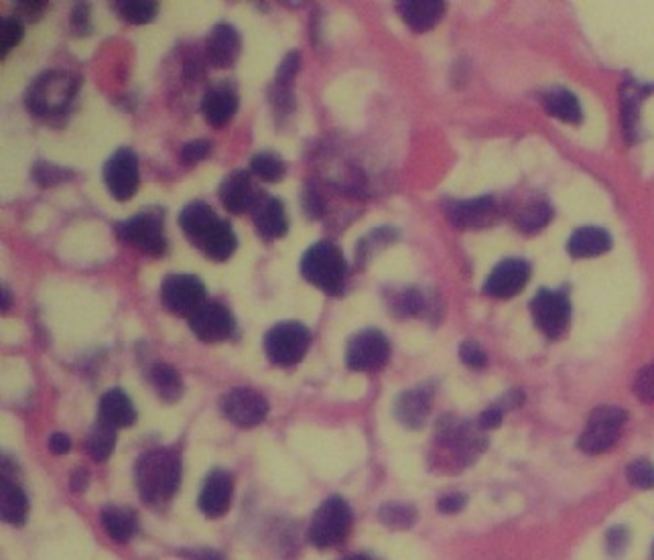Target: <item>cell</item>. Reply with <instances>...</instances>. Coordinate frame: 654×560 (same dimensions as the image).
Returning <instances> with one entry per match:
<instances>
[{
	"instance_id": "cell-1",
	"label": "cell",
	"mask_w": 654,
	"mask_h": 560,
	"mask_svg": "<svg viewBox=\"0 0 654 560\" xmlns=\"http://www.w3.org/2000/svg\"><path fill=\"white\" fill-rule=\"evenodd\" d=\"M139 494L149 506H165L177 492L181 481V459L171 449L145 453L135 467Z\"/></svg>"
},
{
	"instance_id": "cell-2",
	"label": "cell",
	"mask_w": 654,
	"mask_h": 560,
	"mask_svg": "<svg viewBox=\"0 0 654 560\" xmlns=\"http://www.w3.org/2000/svg\"><path fill=\"white\" fill-rule=\"evenodd\" d=\"M299 268L309 285L327 295H340L346 287L348 264L344 252L332 242L313 244L303 254Z\"/></svg>"
},
{
	"instance_id": "cell-3",
	"label": "cell",
	"mask_w": 654,
	"mask_h": 560,
	"mask_svg": "<svg viewBox=\"0 0 654 560\" xmlns=\"http://www.w3.org/2000/svg\"><path fill=\"white\" fill-rule=\"evenodd\" d=\"M80 80L65 72H47L33 82L27 92V108L35 116H53L70 106L78 92Z\"/></svg>"
},
{
	"instance_id": "cell-4",
	"label": "cell",
	"mask_w": 654,
	"mask_h": 560,
	"mask_svg": "<svg viewBox=\"0 0 654 560\" xmlns=\"http://www.w3.org/2000/svg\"><path fill=\"white\" fill-rule=\"evenodd\" d=\"M352 526V510L340 496L327 498L313 514L309 524V540L317 548H334L342 544Z\"/></svg>"
},
{
	"instance_id": "cell-5",
	"label": "cell",
	"mask_w": 654,
	"mask_h": 560,
	"mask_svg": "<svg viewBox=\"0 0 654 560\" xmlns=\"http://www.w3.org/2000/svg\"><path fill=\"white\" fill-rule=\"evenodd\" d=\"M311 345V331L299 321H281L265 335L267 358L283 368L299 364Z\"/></svg>"
},
{
	"instance_id": "cell-6",
	"label": "cell",
	"mask_w": 654,
	"mask_h": 560,
	"mask_svg": "<svg viewBox=\"0 0 654 560\" xmlns=\"http://www.w3.org/2000/svg\"><path fill=\"white\" fill-rule=\"evenodd\" d=\"M626 410L618 406H600L590 414L587 427L579 439V449L587 455H602L610 451L626 425Z\"/></svg>"
},
{
	"instance_id": "cell-7",
	"label": "cell",
	"mask_w": 654,
	"mask_h": 560,
	"mask_svg": "<svg viewBox=\"0 0 654 560\" xmlns=\"http://www.w3.org/2000/svg\"><path fill=\"white\" fill-rule=\"evenodd\" d=\"M161 303L173 315L189 319L206 303V285L195 274H169L161 285Z\"/></svg>"
},
{
	"instance_id": "cell-8",
	"label": "cell",
	"mask_w": 654,
	"mask_h": 560,
	"mask_svg": "<svg viewBox=\"0 0 654 560\" xmlns=\"http://www.w3.org/2000/svg\"><path fill=\"white\" fill-rule=\"evenodd\" d=\"M390 358V343L378 329H362L346 345V366L352 372H376Z\"/></svg>"
},
{
	"instance_id": "cell-9",
	"label": "cell",
	"mask_w": 654,
	"mask_h": 560,
	"mask_svg": "<svg viewBox=\"0 0 654 560\" xmlns=\"http://www.w3.org/2000/svg\"><path fill=\"white\" fill-rule=\"evenodd\" d=\"M118 238L149 256H163L167 240L163 234V220L155 212L139 214L118 224Z\"/></svg>"
},
{
	"instance_id": "cell-10",
	"label": "cell",
	"mask_w": 654,
	"mask_h": 560,
	"mask_svg": "<svg viewBox=\"0 0 654 560\" xmlns=\"http://www.w3.org/2000/svg\"><path fill=\"white\" fill-rule=\"evenodd\" d=\"M104 183L118 201H128L139 189V159L130 149H118L104 165Z\"/></svg>"
},
{
	"instance_id": "cell-11",
	"label": "cell",
	"mask_w": 654,
	"mask_h": 560,
	"mask_svg": "<svg viewBox=\"0 0 654 560\" xmlns=\"http://www.w3.org/2000/svg\"><path fill=\"white\" fill-rule=\"evenodd\" d=\"M222 412L232 425L250 429L263 423L269 414V402L250 388H234L222 398Z\"/></svg>"
},
{
	"instance_id": "cell-12",
	"label": "cell",
	"mask_w": 654,
	"mask_h": 560,
	"mask_svg": "<svg viewBox=\"0 0 654 560\" xmlns=\"http://www.w3.org/2000/svg\"><path fill=\"white\" fill-rule=\"evenodd\" d=\"M232 313L216 301H206L198 311L189 317V327L200 341L220 343L234 333Z\"/></svg>"
},
{
	"instance_id": "cell-13",
	"label": "cell",
	"mask_w": 654,
	"mask_h": 560,
	"mask_svg": "<svg viewBox=\"0 0 654 560\" xmlns=\"http://www.w3.org/2000/svg\"><path fill=\"white\" fill-rule=\"evenodd\" d=\"M571 307L563 293L555 291H539L533 301V319L537 327L551 339H559L569 327Z\"/></svg>"
},
{
	"instance_id": "cell-14",
	"label": "cell",
	"mask_w": 654,
	"mask_h": 560,
	"mask_svg": "<svg viewBox=\"0 0 654 560\" xmlns=\"http://www.w3.org/2000/svg\"><path fill=\"white\" fill-rule=\"evenodd\" d=\"M531 278V266L525 260L510 258L500 262L488 276L484 291L494 299H510L518 295Z\"/></svg>"
},
{
	"instance_id": "cell-15",
	"label": "cell",
	"mask_w": 654,
	"mask_h": 560,
	"mask_svg": "<svg viewBox=\"0 0 654 560\" xmlns=\"http://www.w3.org/2000/svg\"><path fill=\"white\" fill-rule=\"evenodd\" d=\"M443 212L447 220L460 230H476L488 226L494 218L496 203L490 197L468 199V201H447Z\"/></svg>"
},
{
	"instance_id": "cell-16",
	"label": "cell",
	"mask_w": 654,
	"mask_h": 560,
	"mask_svg": "<svg viewBox=\"0 0 654 560\" xmlns=\"http://www.w3.org/2000/svg\"><path fill=\"white\" fill-rule=\"evenodd\" d=\"M232 494H234V481L232 475L224 469H214L200 492V510L208 518H222L232 504Z\"/></svg>"
},
{
	"instance_id": "cell-17",
	"label": "cell",
	"mask_w": 654,
	"mask_h": 560,
	"mask_svg": "<svg viewBox=\"0 0 654 560\" xmlns=\"http://www.w3.org/2000/svg\"><path fill=\"white\" fill-rule=\"evenodd\" d=\"M252 220H254L256 232L265 240L283 238L289 230V220H287L283 201L277 197H271V195L260 193V197L256 199V203L252 207Z\"/></svg>"
},
{
	"instance_id": "cell-18",
	"label": "cell",
	"mask_w": 654,
	"mask_h": 560,
	"mask_svg": "<svg viewBox=\"0 0 654 560\" xmlns=\"http://www.w3.org/2000/svg\"><path fill=\"white\" fill-rule=\"evenodd\" d=\"M260 191L254 187L250 173L234 171L230 173L220 185V199L230 214H244L252 212Z\"/></svg>"
},
{
	"instance_id": "cell-19",
	"label": "cell",
	"mask_w": 654,
	"mask_h": 560,
	"mask_svg": "<svg viewBox=\"0 0 654 560\" xmlns=\"http://www.w3.org/2000/svg\"><path fill=\"white\" fill-rule=\"evenodd\" d=\"M240 35L232 25H216L208 37L206 43V57L210 61V65L218 67V69H228L236 63L238 55H240Z\"/></svg>"
},
{
	"instance_id": "cell-20",
	"label": "cell",
	"mask_w": 654,
	"mask_h": 560,
	"mask_svg": "<svg viewBox=\"0 0 654 560\" xmlns=\"http://www.w3.org/2000/svg\"><path fill=\"white\" fill-rule=\"evenodd\" d=\"M98 418L102 425H108L112 429H126L130 425H135L137 410L133 406V400L128 398L124 390L112 388L100 398Z\"/></svg>"
},
{
	"instance_id": "cell-21",
	"label": "cell",
	"mask_w": 654,
	"mask_h": 560,
	"mask_svg": "<svg viewBox=\"0 0 654 560\" xmlns=\"http://www.w3.org/2000/svg\"><path fill=\"white\" fill-rule=\"evenodd\" d=\"M397 9L405 25L415 33L431 31L445 15V5L441 0H405Z\"/></svg>"
},
{
	"instance_id": "cell-22",
	"label": "cell",
	"mask_w": 654,
	"mask_h": 560,
	"mask_svg": "<svg viewBox=\"0 0 654 560\" xmlns=\"http://www.w3.org/2000/svg\"><path fill=\"white\" fill-rule=\"evenodd\" d=\"M431 410V394L425 388L407 390L397 398L395 414L407 429H421Z\"/></svg>"
},
{
	"instance_id": "cell-23",
	"label": "cell",
	"mask_w": 654,
	"mask_h": 560,
	"mask_svg": "<svg viewBox=\"0 0 654 560\" xmlns=\"http://www.w3.org/2000/svg\"><path fill=\"white\" fill-rule=\"evenodd\" d=\"M218 220L220 218L214 214V209L204 201L187 203L179 214V226L193 244H198Z\"/></svg>"
},
{
	"instance_id": "cell-24",
	"label": "cell",
	"mask_w": 654,
	"mask_h": 560,
	"mask_svg": "<svg viewBox=\"0 0 654 560\" xmlns=\"http://www.w3.org/2000/svg\"><path fill=\"white\" fill-rule=\"evenodd\" d=\"M202 110H204V116L206 120L216 126V128H222L226 126L236 110H238V96L232 88L228 86H218V88H212L206 98H204V104H202Z\"/></svg>"
},
{
	"instance_id": "cell-25",
	"label": "cell",
	"mask_w": 654,
	"mask_h": 560,
	"mask_svg": "<svg viewBox=\"0 0 654 560\" xmlns=\"http://www.w3.org/2000/svg\"><path fill=\"white\" fill-rule=\"evenodd\" d=\"M612 248V238L606 230L602 228H579L571 234L567 250L575 258H590V256H600Z\"/></svg>"
},
{
	"instance_id": "cell-26",
	"label": "cell",
	"mask_w": 654,
	"mask_h": 560,
	"mask_svg": "<svg viewBox=\"0 0 654 560\" xmlns=\"http://www.w3.org/2000/svg\"><path fill=\"white\" fill-rule=\"evenodd\" d=\"M195 246H198L208 258H212L216 262H224L236 252L238 240H236V234L230 228V224L224 220H218L210 228V232Z\"/></svg>"
},
{
	"instance_id": "cell-27",
	"label": "cell",
	"mask_w": 654,
	"mask_h": 560,
	"mask_svg": "<svg viewBox=\"0 0 654 560\" xmlns=\"http://www.w3.org/2000/svg\"><path fill=\"white\" fill-rule=\"evenodd\" d=\"M0 512H3V522H9L13 526H23L27 520V512H29L27 496L17 483H13L9 479H3Z\"/></svg>"
},
{
	"instance_id": "cell-28",
	"label": "cell",
	"mask_w": 654,
	"mask_h": 560,
	"mask_svg": "<svg viewBox=\"0 0 654 560\" xmlns=\"http://www.w3.org/2000/svg\"><path fill=\"white\" fill-rule=\"evenodd\" d=\"M543 106L545 110L563 122L569 124H579L581 122V106L579 100L575 98L573 92L565 88H555L543 94Z\"/></svg>"
},
{
	"instance_id": "cell-29",
	"label": "cell",
	"mask_w": 654,
	"mask_h": 560,
	"mask_svg": "<svg viewBox=\"0 0 654 560\" xmlns=\"http://www.w3.org/2000/svg\"><path fill=\"white\" fill-rule=\"evenodd\" d=\"M102 526L114 542H126L137 530V516L128 508H106L102 512Z\"/></svg>"
},
{
	"instance_id": "cell-30",
	"label": "cell",
	"mask_w": 654,
	"mask_h": 560,
	"mask_svg": "<svg viewBox=\"0 0 654 560\" xmlns=\"http://www.w3.org/2000/svg\"><path fill=\"white\" fill-rule=\"evenodd\" d=\"M151 384L163 402H177L183 396V380L169 364H157L151 370Z\"/></svg>"
},
{
	"instance_id": "cell-31",
	"label": "cell",
	"mask_w": 654,
	"mask_h": 560,
	"mask_svg": "<svg viewBox=\"0 0 654 560\" xmlns=\"http://www.w3.org/2000/svg\"><path fill=\"white\" fill-rule=\"evenodd\" d=\"M116 445V429L102 425L98 420V425L90 431L88 439H86V451L94 461H106Z\"/></svg>"
},
{
	"instance_id": "cell-32",
	"label": "cell",
	"mask_w": 654,
	"mask_h": 560,
	"mask_svg": "<svg viewBox=\"0 0 654 560\" xmlns=\"http://www.w3.org/2000/svg\"><path fill=\"white\" fill-rule=\"evenodd\" d=\"M551 218H553L551 205L545 201H535L522 209L520 216L516 218V226L520 232L535 234V232L543 230L551 222Z\"/></svg>"
},
{
	"instance_id": "cell-33",
	"label": "cell",
	"mask_w": 654,
	"mask_h": 560,
	"mask_svg": "<svg viewBox=\"0 0 654 560\" xmlns=\"http://www.w3.org/2000/svg\"><path fill=\"white\" fill-rule=\"evenodd\" d=\"M250 171L267 183H279L287 173V165L275 153H258L250 159Z\"/></svg>"
},
{
	"instance_id": "cell-34",
	"label": "cell",
	"mask_w": 654,
	"mask_h": 560,
	"mask_svg": "<svg viewBox=\"0 0 654 560\" xmlns=\"http://www.w3.org/2000/svg\"><path fill=\"white\" fill-rule=\"evenodd\" d=\"M116 9L118 15L130 25H147L159 13V5L153 0H120V3H116Z\"/></svg>"
},
{
	"instance_id": "cell-35",
	"label": "cell",
	"mask_w": 654,
	"mask_h": 560,
	"mask_svg": "<svg viewBox=\"0 0 654 560\" xmlns=\"http://www.w3.org/2000/svg\"><path fill=\"white\" fill-rule=\"evenodd\" d=\"M392 315L397 317H415L421 315L425 309V297L417 289H405L395 295V299L388 301Z\"/></svg>"
},
{
	"instance_id": "cell-36",
	"label": "cell",
	"mask_w": 654,
	"mask_h": 560,
	"mask_svg": "<svg viewBox=\"0 0 654 560\" xmlns=\"http://www.w3.org/2000/svg\"><path fill=\"white\" fill-rule=\"evenodd\" d=\"M644 96H646V90L642 86H636L634 82H628L622 88V124L630 138H632V130L636 128V110Z\"/></svg>"
},
{
	"instance_id": "cell-37",
	"label": "cell",
	"mask_w": 654,
	"mask_h": 560,
	"mask_svg": "<svg viewBox=\"0 0 654 560\" xmlns=\"http://www.w3.org/2000/svg\"><path fill=\"white\" fill-rule=\"evenodd\" d=\"M33 181L41 187H53V185H59L63 181H68L72 177V171L68 169H63V167H57L49 161H37L33 165Z\"/></svg>"
},
{
	"instance_id": "cell-38",
	"label": "cell",
	"mask_w": 654,
	"mask_h": 560,
	"mask_svg": "<svg viewBox=\"0 0 654 560\" xmlns=\"http://www.w3.org/2000/svg\"><path fill=\"white\" fill-rule=\"evenodd\" d=\"M395 238H397V232H395V230H390V228L374 230L372 234H368L366 238H362L360 244H358V264L362 266L368 258H372V254H374L378 248H384L386 244L395 242Z\"/></svg>"
},
{
	"instance_id": "cell-39",
	"label": "cell",
	"mask_w": 654,
	"mask_h": 560,
	"mask_svg": "<svg viewBox=\"0 0 654 560\" xmlns=\"http://www.w3.org/2000/svg\"><path fill=\"white\" fill-rule=\"evenodd\" d=\"M380 520L388 526V528H409L413 526L417 512L411 506H403V504H388L380 508Z\"/></svg>"
},
{
	"instance_id": "cell-40",
	"label": "cell",
	"mask_w": 654,
	"mask_h": 560,
	"mask_svg": "<svg viewBox=\"0 0 654 560\" xmlns=\"http://www.w3.org/2000/svg\"><path fill=\"white\" fill-rule=\"evenodd\" d=\"M23 39V23L17 17H9L0 21V57H7L11 49H15Z\"/></svg>"
},
{
	"instance_id": "cell-41",
	"label": "cell",
	"mask_w": 654,
	"mask_h": 560,
	"mask_svg": "<svg viewBox=\"0 0 654 560\" xmlns=\"http://www.w3.org/2000/svg\"><path fill=\"white\" fill-rule=\"evenodd\" d=\"M628 481L638 489L654 487V463L648 459H638L628 467Z\"/></svg>"
},
{
	"instance_id": "cell-42",
	"label": "cell",
	"mask_w": 654,
	"mask_h": 560,
	"mask_svg": "<svg viewBox=\"0 0 654 560\" xmlns=\"http://www.w3.org/2000/svg\"><path fill=\"white\" fill-rule=\"evenodd\" d=\"M299 67H301V53L299 51H289L279 69H277V86H285V88H291L293 82H295V76L299 74Z\"/></svg>"
},
{
	"instance_id": "cell-43",
	"label": "cell",
	"mask_w": 654,
	"mask_h": 560,
	"mask_svg": "<svg viewBox=\"0 0 654 560\" xmlns=\"http://www.w3.org/2000/svg\"><path fill=\"white\" fill-rule=\"evenodd\" d=\"M212 153V145H210V140H204V138H198V140H191V143H187L181 153H179V159L183 165L191 167L195 163H200L204 161L208 155Z\"/></svg>"
},
{
	"instance_id": "cell-44",
	"label": "cell",
	"mask_w": 654,
	"mask_h": 560,
	"mask_svg": "<svg viewBox=\"0 0 654 560\" xmlns=\"http://www.w3.org/2000/svg\"><path fill=\"white\" fill-rule=\"evenodd\" d=\"M632 388L640 400L654 402V362L636 374Z\"/></svg>"
},
{
	"instance_id": "cell-45",
	"label": "cell",
	"mask_w": 654,
	"mask_h": 560,
	"mask_svg": "<svg viewBox=\"0 0 654 560\" xmlns=\"http://www.w3.org/2000/svg\"><path fill=\"white\" fill-rule=\"evenodd\" d=\"M301 205H303V212L307 214L309 220H319L323 216V212H325V201H323L321 193L311 185H307L303 189Z\"/></svg>"
},
{
	"instance_id": "cell-46",
	"label": "cell",
	"mask_w": 654,
	"mask_h": 560,
	"mask_svg": "<svg viewBox=\"0 0 654 560\" xmlns=\"http://www.w3.org/2000/svg\"><path fill=\"white\" fill-rule=\"evenodd\" d=\"M460 360L470 366V368H484L488 364V358H486V352L484 349L476 343V341H466L460 345Z\"/></svg>"
},
{
	"instance_id": "cell-47",
	"label": "cell",
	"mask_w": 654,
	"mask_h": 560,
	"mask_svg": "<svg viewBox=\"0 0 654 560\" xmlns=\"http://www.w3.org/2000/svg\"><path fill=\"white\" fill-rule=\"evenodd\" d=\"M47 9L45 0H23V3H17V19L27 21V23H37Z\"/></svg>"
},
{
	"instance_id": "cell-48",
	"label": "cell",
	"mask_w": 654,
	"mask_h": 560,
	"mask_svg": "<svg viewBox=\"0 0 654 560\" xmlns=\"http://www.w3.org/2000/svg\"><path fill=\"white\" fill-rule=\"evenodd\" d=\"M70 23H72V29L76 35H88L92 33V23H90V5H76L74 11H72V17H70Z\"/></svg>"
},
{
	"instance_id": "cell-49",
	"label": "cell",
	"mask_w": 654,
	"mask_h": 560,
	"mask_svg": "<svg viewBox=\"0 0 654 560\" xmlns=\"http://www.w3.org/2000/svg\"><path fill=\"white\" fill-rule=\"evenodd\" d=\"M628 530L624 528V526H616V528H612L610 532H608V536H606V540H608V550L614 554V556H618L622 550H626V546H628Z\"/></svg>"
},
{
	"instance_id": "cell-50",
	"label": "cell",
	"mask_w": 654,
	"mask_h": 560,
	"mask_svg": "<svg viewBox=\"0 0 654 560\" xmlns=\"http://www.w3.org/2000/svg\"><path fill=\"white\" fill-rule=\"evenodd\" d=\"M277 110H287L291 112L295 108V94H293V88H285V86H277L273 88V94H271Z\"/></svg>"
},
{
	"instance_id": "cell-51",
	"label": "cell",
	"mask_w": 654,
	"mask_h": 560,
	"mask_svg": "<svg viewBox=\"0 0 654 560\" xmlns=\"http://www.w3.org/2000/svg\"><path fill=\"white\" fill-rule=\"evenodd\" d=\"M466 504H468L466 496H462V494H447V496H443L439 500L437 506H439V512L441 514H457V512L466 508Z\"/></svg>"
},
{
	"instance_id": "cell-52",
	"label": "cell",
	"mask_w": 654,
	"mask_h": 560,
	"mask_svg": "<svg viewBox=\"0 0 654 560\" xmlns=\"http://www.w3.org/2000/svg\"><path fill=\"white\" fill-rule=\"evenodd\" d=\"M502 423V408L500 406H492L488 410H484L478 418V425L482 431H492L498 429Z\"/></svg>"
},
{
	"instance_id": "cell-53",
	"label": "cell",
	"mask_w": 654,
	"mask_h": 560,
	"mask_svg": "<svg viewBox=\"0 0 654 560\" xmlns=\"http://www.w3.org/2000/svg\"><path fill=\"white\" fill-rule=\"evenodd\" d=\"M72 449V441L68 435H63V433H53L51 439H49V451L53 455H65Z\"/></svg>"
},
{
	"instance_id": "cell-54",
	"label": "cell",
	"mask_w": 654,
	"mask_h": 560,
	"mask_svg": "<svg viewBox=\"0 0 654 560\" xmlns=\"http://www.w3.org/2000/svg\"><path fill=\"white\" fill-rule=\"evenodd\" d=\"M88 481H90V475H88V471H86V469H76V471L72 473V479H70V485H72V489H74V492H78V494H82V492H84V489L88 487Z\"/></svg>"
},
{
	"instance_id": "cell-55",
	"label": "cell",
	"mask_w": 654,
	"mask_h": 560,
	"mask_svg": "<svg viewBox=\"0 0 654 560\" xmlns=\"http://www.w3.org/2000/svg\"><path fill=\"white\" fill-rule=\"evenodd\" d=\"M189 560H222V556L214 550H198L193 556H189Z\"/></svg>"
},
{
	"instance_id": "cell-56",
	"label": "cell",
	"mask_w": 654,
	"mask_h": 560,
	"mask_svg": "<svg viewBox=\"0 0 654 560\" xmlns=\"http://www.w3.org/2000/svg\"><path fill=\"white\" fill-rule=\"evenodd\" d=\"M9 307H11V291L3 287V311H7Z\"/></svg>"
},
{
	"instance_id": "cell-57",
	"label": "cell",
	"mask_w": 654,
	"mask_h": 560,
	"mask_svg": "<svg viewBox=\"0 0 654 560\" xmlns=\"http://www.w3.org/2000/svg\"><path fill=\"white\" fill-rule=\"evenodd\" d=\"M344 560H374V558H370V556H366V554H354V556H348V558H344Z\"/></svg>"
},
{
	"instance_id": "cell-58",
	"label": "cell",
	"mask_w": 654,
	"mask_h": 560,
	"mask_svg": "<svg viewBox=\"0 0 654 560\" xmlns=\"http://www.w3.org/2000/svg\"><path fill=\"white\" fill-rule=\"evenodd\" d=\"M652 560H654V546H652Z\"/></svg>"
}]
</instances>
